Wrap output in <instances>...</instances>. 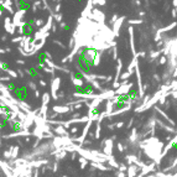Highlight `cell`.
<instances>
[{
    "mask_svg": "<svg viewBox=\"0 0 177 177\" xmlns=\"http://www.w3.org/2000/svg\"><path fill=\"white\" fill-rule=\"evenodd\" d=\"M11 129H13L14 131H19V130H21V125H20V123L14 121V123L11 124Z\"/></svg>",
    "mask_w": 177,
    "mask_h": 177,
    "instance_id": "3957f363",
    "label": "cell"
},
{
    "mask_svg": "<svg viewBox=\"0 0 177 177\" xmlns=\"http://www.w3.org/2000/svg\"><path fill=\"white\" fill-rule=\"evenodd\" d=\"M3 68H4V70H7V68H9V64L4 63V64H3Z\"/></svg>",
    "mask_w": 177,
    "mask_h": 177,
    "instance_id": "5b68a950",
    "label": "cell"
},
{
    "mask_svg": "<svg viewBox=\"0 0 177 177\" xmlns=\"http://www.w3.org/2000/svg\"><path fill=\"white\" fill-rule=\"evenodd\" d=\"M27 73H28V76L31 78H36L37 76H38V71L36 70V68H30L27 71Z\"/></svg>",
    "mask_w": 177,
    "mask_h": 177,
    "instance_id": "7a4b0ae2",
    "label": "cell"
},
{
    "mask_svg": "<svg viewBox=\"0 0 177 177\" xmlns=\"http://www.w3.org/2000/svg\"><path fill=\"white\" fill-rule=\"evenodd\" d=\"M14 92H15V97H16V98H17L19 100L26 99V97H27V93H26V87L16 88Z\"/></svg>",
    "mask_w": 177,
    "mask_h": 177,
    "instance_id": "6da1fadb",
    "label": "cell"
},
{
    "mask_svg": "<svg viewBox=\"0 0 177 177\" xmlns=\"http://www.w3.org/2000/svg\"><path fill=\"white\" fill-rule=\"evenodd\" d=\"M7 88H9L10 91H15V89H16V85H15L13 82H10V83L7 84Z\"/></svg>",
    "mask_w": 177,
    "mask_h": 177,
    "instance_id": "277c9868",
    "label": "cell"
}]
</instances>
